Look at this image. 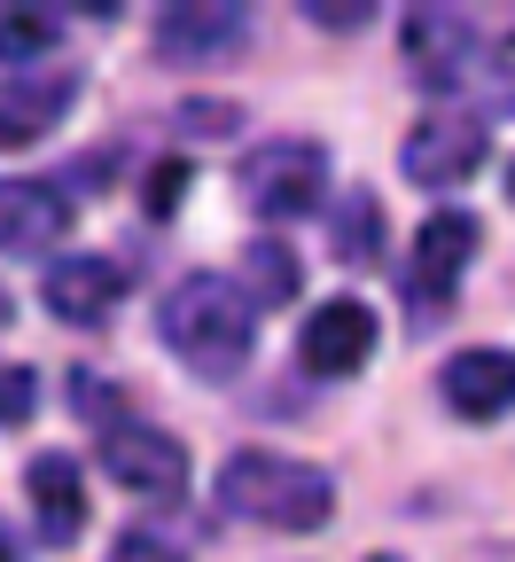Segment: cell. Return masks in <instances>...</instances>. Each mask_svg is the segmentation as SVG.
I'll use <instances>...</instances> for the list:
<instances>
[{
  "instance_id": "cell-1",
  "label": "cell",
  "mask_w": 515,
  "mask_h": 562,
  "mask_svg": "<svg viewBox=\"0 0 515 562\" xmlns=\"http://www.w3.org/2000/svg\"><path fill=\"white\" fill-rule=\"evenodd\" d=\"M157 336H165V351L188 375L235 383L250 368V351H258V305H250L243 281H227V273H188V281H172L165 305H157Z\"/></svg>"
},
{
  "instance_id": "cell-2",
  "label": "cell",
  "mask_w": 515,
  "mask_h": 562,
  "mask_svg": "<svg viewBox=\"0 0 515 562\" xmlns=\"http://www.w3.org/2000/svg\"><path fill=\"white\" fill-rule=\"evenodd\" d=\"M219 508L235 524H258V531H281V539H305L336 516V484L328 469L313 461H289V453H266V446H243L219 461Z\"/></svg>"
},
{
  "instance_id": "cell-3",
  "label": "cell",
  "mask_w": 515,
  "mask_h": 562,
  "mask_svg": "<svg viewBox=\"0 0 515 562\" xmlns=\"http://www.w3.org/2000/svg\"><path fill=\"white\" fill-rule=\"evenodd\" d=\"M243 195H250L258 220H313L321 195H328V149L298 140V133L266 140V149L243 157Z\"/></svg>"
},
{
  "instance_id": "cell-4",
  "label": "cell",
  "mask_w": 515,
  "mask_h": 562,
  "mask_svg": "<svg viewBox=\"0 0 515 562\" xmlns=\"http://www.w3.org/2000/svg\"><path fill=\"white\" fill-rule=\"evenodd\" d=\"M484 117H469V110H446L437 102L429 117H414V133H406V149H399V172L414 180V188H461V180H477L484 172Z\"/></svg>"
},
{
  "instance_id": "cell-5",
  "label": "cell",
  "mask_w": 515,
  "mask_h": 562,
  "mask_svg": "<svg viewBox=\"0 0 515 562\" xmlns=\"http://www.w3.org/2000/svg\"><path fill=\"white\" fill-rule=\"evenodd\" d=\"M102 469L133 492V501H180L188 492V446L157 422H102Z\"/></svg>"
},
{
  "instance_id": "cell-6",
  "label": "cell",
  "mask_w": 515,
  "mask_h": 562,
  "mask_svg": "<svg viewBox=\"0 0 515 562\" xmlns=\"http://www.w3.org/2000/svg\"><path fill=\"white\" fill-rule=\"evenodd\" d=\"M477 258V220L469 211H437L414 235V266H406V290H414V321H437L454 313V290H461V266Z\"/></svg>"
},
{
  "instance_id": "cell-7",
  "label": "cell",
  "mask_w": 515,
  "mask_h": 562,
  "mask_svg": "<svg viewBox=\"0 0 515 562\" xmlns=\"http://www.w3.org/2000/svg\"><path fill=\"white\" fill-rule=\"evenodd\" d=\"M250 9H227V0H195V9H157V55L180 70H211L235 63L250 47Z\"/></svg>"
},
{
  "instance_id": "cell-8",
  "label": "cell",
  "mask_w": 515,
  "mask_h": 562,
  "mask_svg": "<svg viewBox=\"0 0 515 562\" xmlns=\"http://www.w3.org/2000/svg\"><path fill=\"white\" fill-rule=\"evenodd\" d=\"M367 360H376V313H367L359 297L313 305V321L298 328V368L321 375V383H344V375H359Z\"/></svg>"
},
{
  "instance_id": "cell-9",
  "label": "cell",
  "mask_w": 515,
  "mask_h": 562,
  "mask_svg": "<svg viewBox=\"0 0 515 562\" xmlns=\"http://www.w3.org/2000/svg\"><path fill=\"white\" fill-rule=\"evenodd\" d=\"M477 55H484L477 16H461V9H406V70L429 79L437 94H454Z\"/></svg>"
},
{
  "instance_id": "cell-10",
  "label": "cell",
  "mask_w": 515,
  "mask_h": 562,
  "mask_svg": "<svg viewBox=\"0 0 515 562\" xmlns=\"http://www.w3.org/2000/svg\"><path fill=\"white\" fill-rule=\"evenodd\" d=\"M70 235V195L47 180H0V258H47Z\"/></svg>"
},
{
  "instance_id": "cell-11",
  "label": "cell",
  "mask_w": 515,
  "mask_h": 562,
  "mask_svg": "<svg viewBox=\"0 0 515 562\" xmlns=\"http://www.w3.org/2000/svg\"><path fill=\"white\" fill-rule=\"evenodd\" d=\"M47 313L63 321V328H102L110 313H117V297H125V273L110 266V258H63V266H47Z\"/></svg>"
},
{
  "instance_id": "cell-12",
  "label": "cell",
  "mask_w": 515,
  "mask_h": 562,
  "mask_svg": "<svg viewBox=\"0 0 515 562\" xmlns=\"http://www.w3.org/2000/svg\"><path fill=\"white\" fill-rule=\"evenodd\" d=\"M437 383H446V406H454L461 422H500V414L515 406V351H492V344L454 351Z\"/></svg>"
},
{
  "instance_id": "cell-13",
  "label": "cell",
  "mask_w": 515,
  "mask_h": 562,
  "mask_svg": "<svg viewBox=\"0 0 515 562\" xmlns=\"http://www.w3.org/2000/svg\"><path fill=\"white\" fill-rule=\"evenodd\" d=\"M24 492H32L40 539L70 547V539L87 531V476H79V461H70V453H40V461L24 469Z\"/></svg>"
},
{
  "instance_id": "cell-14",
  "label": "cell",
  "mask_w": 515,
  "mask_h": 562,
  "mask_svg": "<svg viewBox=\"0 0 515 562\" xmlns=\"http://www.w3.org/2000/svg\"><path fill=\"white\" fill-rule=\"evenodd\" d=\"M70 110V79H0V149H32Z\"/></svg>"
},
{
  "instance_id": "cell-15",
  "label": "cell",
  "mask_w": 515,
  "mask_h": 562,
  "mask_svg": "<svg viewBox=\"0 0 515 562\" xmlns=\"http://www.w3.org/2000/svg\"><path fill=\"white\" fill-rule=\"evenodd\" d=\"M63 47V16L55 9H0V63H32Z\"/></svg>"
},
{
  "instance_id": "cell-16",
  "label": "cell",
  "mask_w": 515,
  "mask_h": 562,
  "mask_svg": "<svg viewBox=\"0 0 515 562\" xmlns=\"http://www.w3.org/2000/svg\"><path fill=\"white\" fill-rule=\"evenodd\" d=\"M336 258L344 266H367V258H383V203L376 195H344V220H336Z\"/></svg>"
},
{
  "instance_id": "cell-17",
  "label": "cell",
  "mask_w": 515,
  "mask_h": 562,
  "mask_svg": "<svg viewBox=\"0 0 515 562\" xmlns=\"http://www.w3.org/2000/svg\"><path fill=\"white\" fill-rule=\"evenodd\" d=\"M243 273H250L258 305H289V297H298V250H289V243H250Z\"/></svg>"
},
{
  "instance_id": "cell-18",
  "label": "cell",
  "mask_w": 515,
  "mask_h": 562,
  "mask_svg": "<svg viewBox=\"0 0 515 562\" xmlns=\"http://www.w3.org/2000/svg\"><path fill=\"white\" fill-rule=\"evenodd\" d=\"M32 398H40V375L32 368H0V430H24V422L40 414Z\"/></svg>"
},
{
  "instance_id": "cell-19",
  "label": "cell",
  "mask_w": 515,
  "mask_h": 562,
  "mask_svg": "<svg viewBox=\"0 0 515 562\" xmlns=\"http://www.w3.org/2000/svg\"><path fill=\"white\" fill-rule=\"evenodd\" d=\"M298 16L321 24V32H359V24H376V9H367V0H305Z\"/></svg>"
},
{
  "instance_id": "cell-20",
  "label": "cell",
  "mask_w": 515,
  "mask_h": 562,
  "mask_svg": "<svg viewBox=\"0 0 515 562\" xmlns=\"http://www.w3.org/2000/svg\"><path fill=\"white\" fill-rule=\"evenodd\" d=\"M110 562H188L172 539H157V531H125L117 547H110Z\"/></svg>"
},
{
  "instance_id": "cell-21",
  "label": "cell",
  "mask_w": 515,
  "mask_h": 562,
  "mask_svg": "<svg viewBox=\"0 0 515 562\" xmlns=\"http://www.w3.org/2000/svg\"><path fill=\"white\" fill-rule=\"evenodd\" d=\"M188 188V157H172L157 180H149V220H165V211H172V195Z\"/></svg>"
},
{
  "instance_id": "cell-22",
  "label": "cell",
  "mask_w": 515,
  "mask_h": 562,
  "mask_svg": "<svg viewBox=\"0 0 515 562\" xmlns=\"http://www.w3.org/2000/svg\"><path fill=\"white\" fill-rule=\"evenodd\" d=\"M0 562H16V539H9V524H0Z\"/></svg>"
},
{
  "instance_id": "cell-23",
  "label": "cell",
  "mask_w": 515,
  "mask_h": 562,
  "mask_svg": "<svg viewBox=\"0 0 515 562\" xmlns=\"http://www.w3.org/2000/svg\"><path fill=\"white\" fill-rule=\"evenodd\" d=\"M9 313H16V305H9V290H0V328H9Z\"/></svg>"
},
{
  "instance_id": "cell-24",
  "label": "cell",
  "mask_w": 515,
  "mask_h": 562,
  "mask_svg": "<svg viewBox=\"0 0 515 562\" xmlns=\"http://www.w3.org/2000/svg\"><path fill=\"white\" fill-rule=\"evenodd\" d=\"M367 562H399V554H367Z\"/></svg>"
},
{
  "instance_id": "cell-25",
  "label": "cell",
  "mask_w": 515,
  "mask_h": 562,
  "mask_svg": "<svg viewBox=\"0 0 515 562\" xmlns=\"http://www.w3.org/2000/svg\"><path fill=\"white\" fill-rule=\"evenodd\" d=\"M507 188H515V172H507Z\"/></svg>"
}]
</instances>
